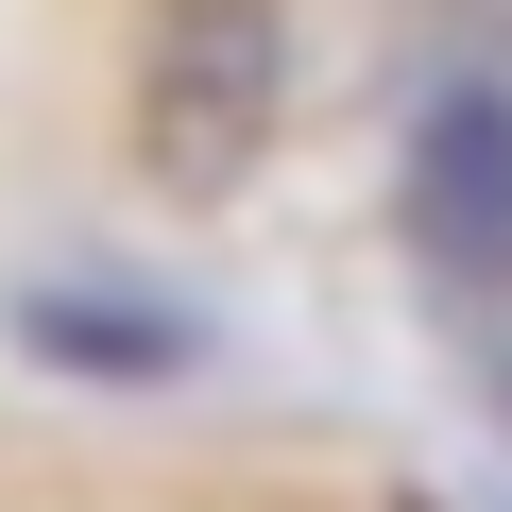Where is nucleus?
Returning <instances> with one entry per match:
<instances>
[{
  "label": "nucleus",
  "mask_w": 512,
  "mask_h": 512,
  "mask_svg": "<svg viewBox=\"0 0 512 512\" xmlns=\"http://www.w3.org/2000/svg\"><path fill=\"white\" fill-rule=\"evenodd\" d=\"M274 103H291V18L274 0H171L154 52H137V171L171 205H222L274 154Z\"/></svg>",
  "instance_id": "1"
},
{
  "label": "nucleus",
  "mask_w": 512,
  "mask_h": 512,
  "mask_svg": "<svg viewBox=\"0 0 512 512\" xmlns=\"http://www.w3.org/2000/svg\"><path fill=\"white\" fill-rule=\"evenodd\" d=\"M410 239L444 291H512V86H444L410 120Z\"/></svg>",
  "instance_id": "2"
},
{
  "label": "nucleus",
  "mask_w": 512,
  "mask_h": 512,
  "mask_svg": "<svg viewBox=\"0 0 512 512\" xmlns=\"http://www.w3.org/2000/svg\"><path fill=\"white\" fill-rule=\"evenodd\" d=\"M18 342H35V359H86V376H171V359H188L171 308H86V291H35Z\"/></svg>",
  "instance_id": "3"
}]
</instances>
